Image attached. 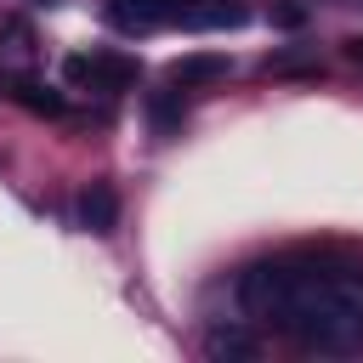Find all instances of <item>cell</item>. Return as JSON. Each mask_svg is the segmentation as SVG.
<instances>
[{
	"label": "cell",
	"mask_w": 363,
	"mask_h": 363,
	"mask_svg": "<svg viewBox=\"0 0 363 363\" xmlns=\"http://www.w3.org/2000/svg\"><path fill=\"white\" fill-rule=\"evenodd\" d=\"M176 6L182 0H108V23L125 34H153V28L176 23Z\"/></svg>",
	"instance_id": "cell-3"
},
{
	"label": "cell",
	"mask_w": 363,
	"mask_h": 363,
	"mask_svg": "<svg viewBox=\"0 0 363 363\" xmlns=\"http://www.w3.org/2000/svg\"><path fill=\"white\" fill-rule=\"evenodd\" d=\"M79 227L96 233V238H108V233L119 227V199H113L108 182H91V187L79 193Z\"/></svg>",
	"instance_id": "cell-4"
},
{
	"label": "cell",
	"mask_w": 363,
	"mask_h": 363,
	"mask_svg": "<svg viewBox=\"0 0 363 363\" xmlns=\"http://www.w3.org/2000/svg\"><path fill=\"white\" fill-rule=\"evenodd\" d=\"M238 306L301 352H363V267L335 261H255L238 278Z\"/></svg>",
	"instance_id": "cell-1"
},
{
	"label": "cell",
	"mask_w": 363,
	"mask_h": 363,
	"mask_svg": "<svg viewBox=\"0 0 363 363\" xmlns=\"http://www.w3.org/2000/svg\"><path fill=\"white\" fill-rule=\"evenodd\" d=\"M11 96H17L23 108H34V113H51V119H57V113L68 108V102H62L57 91H45V85H28V79H17V85H11Z\"/></svg>",
	"instance_id": "cell-7"
},
{
	"label": "cell",
	"mask_w": 363,
	"mask_h": 363,
	"mask_svg": "<svg viewBox=\"0 0 363 363\" xmlns=\"http://www.w3.org/2000/svg\"><path fill=\"white\" fill-rule=\"evenodd\" d=\"M346 57H352V62L363 68V34H352V40H346Z\"/></svg>",
	"instance_id": "cell-8"
},
{
	"label": "cell",
	"mask_w": 363,
	"mask_h": 363,
	"mask_svg": "<svg viewBox=\"0 0 363 363\" xmlns=\"http://www.w3.org/2000/svg\"><path fill=\"white\" fill-rule=\"evenodd\" d=\"M204 352L210 357H255V335H244V329H210Z\"/></svg>",
	"instance_id": "cell-6"
},
{
	"label": "cell",
	"mask_w": 363,
	"mask_h": 363,
	"mask_svg": "<svg viewBox=\"0 0 363 363\" xmlns=\"http://www.w3.org/2000/svg\"><path fill=\"white\" fill-rule=\"evenodd\" d=\"M74 85H91V91H130L142 79L136 57H119V51H91V57H68L62 68Z\"/></svg>",
	"instance_id": "cell-2"
},
{
	"label": "cell",
	"mask_w": 363,
	"mask_h": 363,
	"mask_svg": "<svg viewBox=\"0 0 363 363\" xmlns=\"http://www.w3.org/2000/svg\"><path fill=\"white\" fill-rule=\"evenodd\" d=\"M227 57L221 51H193V57H176L170 62V85H182V91H193V85H216V79H227Z\"/></svg>",
	"instance_id": "cell-5"
}]
</instances>
